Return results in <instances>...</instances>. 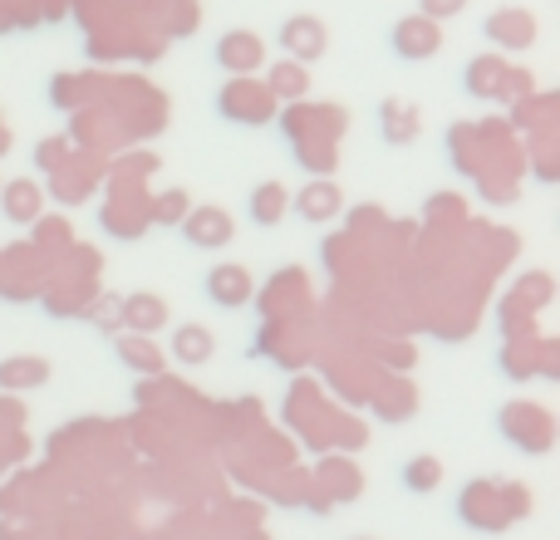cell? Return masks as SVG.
Returning <instances> with one entry per match:
<instances>
[{
	"label": "cell",
	"instance_id": "1",
	"mask_svg": "<svg viewBox=\"0 0 560 540\" xmlns=\"http://www.w3.org/2000/svg\"><path fill=\"white\" fill-rule=\"evenodd\" d=\"M217 64L226 69V74H252V69L266 64V45L261 35H252V30H232V35L217 39Z\"/></svg>",
	"mask_w": 560,
	"mask_h": 540
},
{
	"label": "cell",
	"instance_id": "2",
	"mask_svg": "<svg viewBox=\"0 0 560 540\" xmlns=\"http://www.w3.org/2000/svg\"><path fill=\"white\" fill-rule=\"evenodd\" d=\"M207 295H212L222 309H236L252 300V275H246L242 266H217L212 275H207Z\"/></svg>",
	"mask_w": 560,
	"mask_h": 540
},
{
	"label": "cell",
	"instance_id": "3",
	"mask_svg": "<svg viewBox=\"0 0 560 540\" xmlns=\"http://www.w3.org/2000/svg\"><path fill=\"white\" fill-rule=\"evenodd\" d=\"M394 45L404 59H428L438 49V20H408V25L394 30Z\"/></svg>",
	"mask_w": 560,
	"mask_h": 540
},
{
	"label": "cell",
	"instance_id": "4",
	"mask_svg": "<svg viewBox=\"0 0 560 540\" xmlns=\"http://www.w3.org/2000/svg\"><path fill=\"white\" fill-rule=\"evenodd\" d=\"M280 45H285L295 59H315L319 49H325V30H319V20L295 15L285 30H280Z\"/></svg>",
	"mask_w": 560,
	"mask_h": 540
},
{
	"label": "cell",
	"instance_id": "5",
	"mask_svg": "<svg viewBox=\"0 0 560 540\" xmlns=\"http://www.w3.org/2000/svg\"><path fill=\"white\" fill-rule=\"evenodd\" d=\"M183 232H187V242H192V246H226V242H232V222H226V212H217V207L197 212Z\"/></svg>",
	"mask_w": 560,
	"mask_h": 540
},
{
	"label": "cell",
	"instance_id": "6",
	"mask_svg": "<svg viewBox=\"0 0 560 540\" xmlns=\"http://www.w3.org/2000/svg\"><path fill=\"white\" fill-rule=\"evenodd\" d=\"M300 216H310V222H329V216L339 212V187L335 183H315L300 192Z\"/></svg>",
	"mask_w": 560,
	"mask_h": 540
},
{
	"label": "cell",
	"instance_id": "7",
	"mask_svg": "<svg viewBox=\"0 0 560 540\" xmlns=\"http://www.w3.org/2000/svg\"><path fill=\"white\" fill-rule=\"evenodd\" d=\"M280 216H285V187H280V183L256 187V197H252V222H256V226H276Z\"/></svg>",
	"mask_w": 560,
	"mask_h": 540
},
{
	"label": "cell",
	"instance_id": "8",
	"mask_svg": "<svg viewBox=\"0 0 560 540\" xmlns=\"http://www.w3.org/2000/svg\"><path fill=\"white\" fill-rule=\"evenodd\" d=\"M173 354L183 359V364H202V359L212 354V334H207V329H197V325H183L173 334Z\"/></svg>",
	"mask_w": 560,
	"mask_h": 540
},
{
	"label": "cell",
	"instance_id": "9",
	"mask_svg": "<svg viewBox=\"0 0 560 540\" xmlns=\"http://www.w3.org/2000/svg\"><path fill=\"white\" fill-rule=\"evenodd\" d=\"M124 319H128V329H158L163 325V300H153V295H133V300H124Z\"/></svg>",
	"mask_w": 560,
	"mask_h": 540
},
{
	"label": "cell",
	"instance_id": "10",
	"mask_svg": "<svg viewBox=\"0 0 560 540\" xmlns=\"http://www.w3.org/2000/svg\"><path fill=\"white\" fill-rule=\"evenodd\" d=\"M438 482H443V462H433V457H413V462L404 467V486H408V492H433Z\"/></svg>",
	"mask_w": 560,
	"mask_h": 540
},
{
	"label": "cell",
	"instance_id": "11",
	"mask_svg": "<svg viewBox=\"0 0 560 540\" xmlns=\"http://www.w3.org/2000/svg\"><path fill=\"white\" fill-rule=\"evenodd\" d=\"M49 364L45 359H10V364H0V384H45Z\"/></svg>",
	"mask_w": 560,
	"mask_h": 540
},
{
	"label": "cell",
	"instance_id": "12",
	"mask_svg": "<svg viewBox=\"0 0 560 540\" xmlns=\"http://www.w3.org/2000/svg\"><path fill=\"white\" fill-rule=\"evenodd\" d=\"M118 354H124V364H133L138 374H158V368H163V354H158L153 344H138V339H124Z\"/></svg>",
	"mask_w": 560,
	"mask_h": 540
},
{
	"label": "cell",
	"instance_id": "13",
	"mask_svg": "<svg viewBox=\"0 0 560 540\" xmlns=\"http://www.w3.org/2000/svg\"><path fill=\"white\" fill-rule=\"evenodd\" d=\"M266 94L300 98V94H305V69H295V64H280L276 74H271V89H266Z\"/></svg>",
	"mask_w": 560,
	"mask_h": 540
},
{
	"label": "cell",
	"instance_id": "14",
	"mask_svg": "<svg viewBox=\"0 0 560 540\" xmlns=\"http://www.w3.org/2000/svg\"><path fill=\"white\" fill-rule=\"evenodd\" d=\"M463 10V0H423V15L428 20H443V15H457Z\"/></svg>",
	"mask_w": 560,
	"mask_h": 540
},
{
	"label": "cell",
	"instance_id": "15",
	"mask_svg": "<svg viewBox=\"0 0 560 540\" xmlns=\"http://www.w3.org/2000/svg\"><path fill=\"white\" fill-rule=\"evenodd\" d=\"M5 197H15V207H20V222H30V216H35V192H30V187H15V192H5Z\"/></svg>",
	"mask_w": 560,
	"mask_h": 540
}]
</instances>
